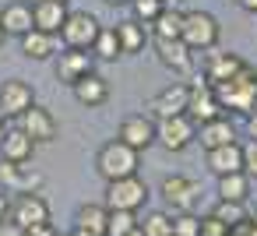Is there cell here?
Returning <instances> with one entry per match:
<instances>
[{
    "mask_svg": "<svg viewBox=\"0 0 257 236\" xmlns=\"http://www.w3.org/2000/svg\"><path fill=\"white\" fill-rule=\"evenodd\" d=\"M57 4H67V0H57Z\"/></svg>",
    "mask_w": 257,
    "mask_h": 236,
    "instance_id": "obj_49",
    "label": "cell"
},
{
    "mask_svg": "<svg viewBox=\"0 0 257 236\" xmlns=\"http://www.w3.org/2000/svg\"><path fill=\"white\" fill-rule=\"evenodd\" d=\"M187 116L201 127V124H208V120H218V116H225V109H222V102H218V95H215V88L197 74L194 81H190V99H187Z\"/></svg>",
    "mask_w": 257,
    "mask_h": 236,
    "instance_id": "obj_7",
    "label": "cell"
},
{
    "mask_svg": "<svg viewBox=\"0 0 257 236\" xmlns=\"http://www.w3.org/2000/svg\"><path fill=\"white\" fill-rule=\"evenodd\" d=\"M180 29H183V11H176V8H162V15L148 25V32H152V39H180Z\"/></svg>",
    "mask_w": 257,
    "mask_h": 236,
    "instance_id": "obj_27",
    "label": "cell"
},
{
    "mask_svg": "<svg viewBox=\"0 0 257 236\" xmlns=\"http://www.w3.org/2000/svg\"><path fill=\"white\" fill-rule=\"evenodd\" d=\"M173 236H201V218L194 211H176L173 215Z\"/></svg>",
    "mask_w": 257,
    "mask_h": 236,
    "instance_id": "obj_34",
    "label": "cell"
},
{
    "mask_svg": "<svg viewBox=\"0 0 257 236\" xmlns=\"http://www.w3.org/2000/svg\"><path fill=\"white\" fill-rule=\"evenodd\" d=\"M4 124H8V116H4V113H0V134H4V131H8Z\"/></svg>",
    "mask_w": 257,
    "mask_h": 236,
    "instance_id": "obj_45",
    "label": "cell"
},
{
    "mask_svg": "<svg viewBox=\"0 0 257 236\" xmlns=\"http://www.w3.org/2000/svg\"><path fill=\"white\" fill-rule=\"evenodd\" d=\"M25 4H36V0H25Z\"/></svg>",
    "mask_w": 257,
    "mask_h": 236,
    "instance_id": "obj_48",
    "label": "cell"
},
{
    "mask_svg": "<svg viewBox=\"0 0 257 236\" xmlns=\"http://www.w3.org/2000/svg\"><path fill=\"white\" fill-rule=\"evenodd\" d=\"M32 155H36V141L22 131V127H11V131H4L0 134V159L4 162H32Z\"/></svg>",
    "mask_w": 257,
    "mask_h": 236,
    "instance_id": "obj_18",
    "label": "cell"
},
{
    "mask_svg": "<svg viewBox=\"0 0 257 236\" xmlns=\"http://www.w3.org/2000/svg\"><path fill=\"white\" fill-rule=\"evenodd\" d=\"M246 120V134H250V141H257V109L250 113V116H243Z\"/></svg>",
    "mask_w": 257,
    "mask_h": 236,
    "instance_id": "obj_39",
    "label": "cell"
},
{
    "mask_svg": "<svg viewBox=\"0 0 257 236\" xmlns=\"http://www.w3.org/2000/svg\"><path fill=\"white\" fill-rule=\"evenodd\" d=\"M116 39H120V53L134 57V53H141V50L148 46L152 32H148V25H141V22L127 18V22H120V25H116Z\"/></svg>",
    "mask_w": 257,
    "mask_h": 236,
    "instance_id": "obj_23",
    "label": "cell"
},
{
    "mask_svg": "<svg viewBox=\"0 0 257 236\" xmlns=\"http://www.w3.org/2000/svg\"><path fill=\"white\" fill-rule=\"evenodd\" d=\"M4 39H8V36H4V29H0V46H4Z\"/></svg>",
    "mask_w": 257,
    "mask_h": 236,
    "instance_id": "obj_47",
    "label": "cell"
},
{
    "mask_svg": "<svg viewBox=\"0 0 257 236\" xmlns=\"http://www.w3.org/2000/svg\"><path fill=\"white\" fill-rule=\"evenodd\" d=\"M99 29H102V25H99L95 15H88V11H67V18H64L57 39H60L64 46H71V50H88V46L95 43Z\"/></svg>",
    "mask_w": 257,
    "mask_h": 236,
    "instance_id": "obj_4",
    "label": "cell"
},
{
    "mask_svg": "<svg viewBox=\"0 0 257 236\" xmlns=\"http://www.w3.org/2000/svg\"><path fill=\"white\" fill-rule=\"evenodd\" d=\"M229 236H239V232H229Z\"/></svg>",
    "mask_w": 257,
    "mask_h": 236,
    "instance_id": "obj_50",
    "label": "cell"
},
{
    "mask_svg": "<svg viewBox=\"0 0 257 236\" xmlns=\"http://www.w3.org/2000/svg\"><path fill=\"white\" fill-rule=\"evenodd\" d=\"M106 215H109L106 204H81L74 215V229H85L92 236H106Z\"/></svg>",
    "mask_w": 257,
    "mask_h": 236,
    "instance_id": "obj_26",
    "label": "cell"
},
{
    "mask_svg": "<svg viewBox=\"0 0 257 236\" xmlns=\"http://www.w3.org/2000/svg\"><path fill=\"white\" fill-rule=\"evenodd\" d=\"M32 106H36V88L29 81H22V78L0 81V113H4L8 120H18Z\"/></svg>",
    "mask_w": 257,
    "mask_h": 236,
    "instance_id": "obj_9",
    "label": "cell"
},
{
    "mask_svg": "<svg viewBox=\"0 0 257 236\" xmlns=\"http://www.w3.org/2000/svg\"><path fill=\"white\" fill-rule=\"evenodd\" d=\"M0 29H4V36H15L22 39L25 32H32V4H25V0H11V4L0 8Z\"/></svg>",
    "mask_w": 257,
    "mask_h": 236,
    "instance_id": "obj_19",
    "label": "cell"
},
{
    "mask_svg": "<svg viewBox=\"0 0 257 236\" xmlns=\"http://www.w3.org/2000/svg\"><path fill=\"white\" fill-rule=\"evenodd\" d=\"M201 236H229V225L218 222L215 215H204L201 218Z\"/></svg>",
    "mask_w": 257,
    "mask_h": 236,
    "instance_id": "obj_35",
    "label": "cell"
},
{
    "mask_svg": "<svg viewBox=\"0 0 257 236\" xmlns=\"http://www.w3.org/2000/svg\"><path fill=\"white\" fill-rule=\"evenodd\" d=\"M211 215L218 218V222H225L229 225V232L239 225V222H246L250 218V211H246V201H215V208H211Z\"/></svg>",
    "mask_w": 257,
    "mask_h": 236,
    "instance_id": "obj_30",
    "label": "cell"
},
{
    "mask_svg": "<svg viewBox=\"0 0 257 236\" xmlns=\"http://www.w3.org/2000/svg\"><path fill=\"white\" fill-rule=\"evenodd\" d=\"M138 229H141L145 236H169V232H173V215H166V211H148L145 222H138Z\"/></svg>",
    "mask_w": 257,
    "mask_h": 236,
    "instance_id": "obj_32",
    "label": "cell"
},
{
    "mask_svg": "<svg viewBox=\"0 0 257 236\" xmlns=\"http://www.w3.org/2000/svg\"><path fill=\"white\" fill-rule=\"evenodd\" d=\"M155 141L166 148V152H183L197 141V124L180 113V116H166V120H155Z\"/></svg>",
    "mask_w": 257,
    "mask_h": 236,
    "instance_id": "obj_5",
    "label": "cell"
},
{
    "mask_svg": "<svg viewBox=\"0 0 257 236\" xmlns=\"http://www.w3.org/2000/svg\"><path fill=\"white\" fill-rule=\"evenodd\" d=\"M187 99H190V85L173 81V85H166V88L148 102V116H152V120L180 116V113H187Z\"/></svg>",
    "mask_w": 257,
    "mask_h": 236,
    "instance_id": "obj_11",
    "label": "cell"
},
{
    "mask_svg": "<svg viewBox=\"0 0 257 236\" xmlns=\"http://www.w3.org/2000/svg\"><path fill=\"white\" fill-rule=\"evenodd\" d=\"M8 208H11V197H8L4 190H0V222H4V218H8Z\"/></svg>",
    "mask_w": 257,
    "mask_h": 236,
    "instance_id": "obj_40",
    "label": "cell"
},
{
    "mask_svg": "<svg viewBox=\"0 0 257 236\" xmlns=\"http://www.w3.org/2000/svg\"><path fill=\"white\" fill-rule=\"evenodd\" d=\"M246 67V60L239 57V53H225V50H208V57H204V64H201V78L215 88V85H222V81H229V78H236L239 71Z\"/></svg>",
    "mask_w": 257,
    "mask_h": 236,
    "instance_id": "obj_10",
    "label": "cell"
},
{
    "mask_svg": "<svg viewBox=\"0 0 257 236\" xmlns=\"http://www.w3.org/2000/svg\"><path fill=\"white\" fill-rule=\"evenodd\" d=\"M148 183L134 173V176H123V180H109L106 183V208H123V211H138L145 208L148 201Z\"/></svg>",
    "mask_w": 257,
    "mask_h": 236,
    "instance_id": "obj_6",
    "label": "cell"
},
{
    "mask_svg": "<svg viewBox=\"0 0 257 236\" xmlns=\"http://www.w3.org/2000/svg\"><path fill=\"white\" fill-rule=\"evenodd\" d=\"M64 18H67V4H57V0H36V4H32V25L39 32L57 36Z\"/></svg>",
    "mask_w": 257,
    "mask_h": 236,
    "instance_id": "obj_22",
    "label": "cell"
},
{
    "mask_svg": "<svg viewBox=\"0 0 257 236\" xmlns=\"http://www.w3.org/2000/svg\"><path fill=\"white\" fill-rule=\"evenodd\" d=\"M162 8H166V0H131V15L141 25H152L162 15Z\"/></svg>",
    "mask_w": 257,
    "mask_h": 236,
    "instance_id": "obj_33",
    "label": "cell"
},
{
    "mask_svg": "<svg viewBox=\"0 0 257 236\" xmlns=\"http://www.w3.org/2000/svg\"><path fill=\"white\" fill-rule=\"evenodd\" d=\"M71 92H74V99H78L81 106H88V109H92V106H102V102L109 99V81H106L102 74H95V71H92V74H85L81 81H74V85H71Z\"/></svg>",
    "mask_w": 257,
    "mask_h": 236,
    "instance_id": "obj_21",
    "label": "cell"
},
{
    "mask_svg": "<svg viewBox=\"0 0 257 236\" xmlns=\"http://www.w3.org/2000/svg\"><path fill=\"white\" fill-rule=\"evenodd\" d=\"M57 50H60V39L50 36V32L32 29V32L22 36V53H25L29 60H50V57H57Z\"/></svg>",
    "mask_w": 257,
    "mask_h": 236,
    "instance_id": "obj_24",
    "label": "cell"
},
{
    "mask_svg": "<svg viewBox=\"0 0 257 236\" xmlns=\"http://www.w3.org/2000/svg\"><path fill=\"white\" fill-rule=\"evenodd\" d=\"M141 166V152H134L131 145H123L120 138L116 141H106L95 155V169L99 176L109 183V180H123V176H134Z\"/></svg>",
    "mask_w": 257,
    "mask_h": 236,
    "instance_id": "obj_2",
    "label": "cell"
},
{
    "mask_svg": "<svg viewBox=\"0 0 257 236\" xmlns=\"http://www.w3.org/2000/svg\"><path fill=\"white\" fill-rule=\"evenodd\" d=\"M236 4H239L246 15H257V0H236Z\"/></svg>",
    "mask_w": 257,
    "mask_h": 236,
    "instance_id": "obj_41",
    "label": "cell"
},
{
    "mask_svg": "<svg viewBox=\"0 0 257 236\" xmlns=\"http://www.w3.org/2000/svg\"><path fill=\"white\" fill-rule=\"evenodd\" d=\"M127 236H145V232H141V229H138V225H134V229H131V232H127Z\"/></svg>",
    "mask_w": 257,
    "mask_h": 236,
    "instance_id": "obj_46",
    "label": "cell"
},
{
    "mask_svg": "<svg viewBox=\"0 0 257 236\" xmlns=\"http://www.w3.org/2000/svg\"><path fill=\"white\" fill-rule=\"evenodd\" d=\"M162 197L173 211H190L194 201L201 197V183L190 176H166L162 180Z\"/></svg>",
    "mask_w": 257,
    "mask_h": 236,
    "instance_id": "obj_15",
    "label": "cell"
},
{
    "mask_svg": "<svg viewBox=\"0 0 257 236\" xmlns=\"http://www.w3.org/2000/svg\"><path fill=\"white\" fill-rule=\"evenodd\" d=\"M8 218L18 222L22 229H32V225L50 222V204H46V197H43L39 190H25V194H18V197L11 201Z\"/></svg>",
    "mask_w": 257,
    "mask_h": 236,
    "instance_id": "obj_8",
    "label": "cell"
},
{
    "mask_svg": "<svg viewBox=\"0 0 257 236\" xmlns=\"http://www.w3.org/2000/svg\"><path fill=\"white\" fill-rule=\"evenodd\" d=\"M88 53H92L95 60H106V64H113L116 57H123V53H120V39H116V29L102 25V29H99V36H95V43L88 46Z\"/></svg>",
    "mask_w": 257,
    "mask_h": 236,
    "instance_id": "obj_28",
    "label": "cell"
},
{
    "mask_svg": "<svg viewBox=\"0 0 257 236\" xmlns=\"http://www.w3.org/2000/svg\"><path fill=\"white\" fill-rule=\"evenodd\" d=\"M67 236H92V232H85V229H74V232H67Z\"/></svg>",
    "mask_w": 257,
    "mask_h": 236,
    "instance_id": "obj_44",
    "label": "cell"
},
{
    "mask_svg": "<svg viewBox=\"0 0 257 236\" xmlns=\"http://www.w3.org/2000/svg\"><path fill=\"white\" fill-rule=\"evenodd\" d=\"M218 36H222V25L211 11H183V29H180V39L190 46V53H208L218 46Z\"/></svg>",
    "mask_w": 257,
    "mask_h": 236,
    "instance_id": "obj_3",
    "label": "cell"
},
{
    "mask_svg": "<svg viewBox=\"0 0 257 236\" xmlns=\"http://www.w3.org/2000/svg\"><path fill=\"white\" fill-rule=\"evenodd\" d=\"M155 53H159V64L169 67L173 74H190L194 71V53L183 39H155Z\"/></svg>",
    "mask_w": 257,
    "mask_h": 236,
    "instance_id": "obj_16",
    "label": "cell"
},
{
    "mask_svg": "<svg viewBox=\"0 0 257 236\" xmlns=\"http://www.w3.org/2000/svg\"><path fill=\"white\" fill-rule=\"evenodd\" d=\"M39 183H43V176L29 173V166L0 159V190L4 194H25V190H36Z\"/></svg>",
    "mask_w": 257,
    "mask_h": 236,
    "instance_id": "obj_17",
    "label": "cell"
},
{
    "mask_svg": "<svg viewBox=\"0 0 257 236\" xmlns=\"http://www.w3.org/2000/svg\"><path fill=\"white\" fill-rule=\"evenodd\" d=\"M215 95L222 102V109L236 113V116H250L257 109V67H243L236 78L215 85Z\"/></svg>",
    "mask_w": 257,
    "mask_h": 236,
    "instance_id": "obj_1",
    "label": "cell"
},
{
    "mask_svg": "<svg viewBox=\"0 0 257 236\" xmlns=\"http://www.w3.org/2000/svg\"><path fill=\"white\" fill-rule=\"evenodd\" d=\"M92 71H95V57H92L88 50H71V46H64V50L57 53V81L74 85V81H81V78L92 74Z\"/></svg>",
    "mask_w": 257,
    "mask_h": 236,
    "instance_id": "obj_12",
    "label": "cell"
},
{
    "mask_svg": "<svg viewBox=\"0 0 257 236\" xmlns=\"http://www.w3.org/2000/svg\"><path fill=\"white\" fill-rule=\"evenodd\" d=\"M116 138L123 145H131L134 152H145L148 145H155V120L148 113H131V116H123Z\"/></svg>",
    "mask_w": 257,
    "mask_h": 236,
    "instance_id": "obj_13",
    "label": "cell"
},
{
    "mask_svg": "<svg viewBox=\"0 0 257 236\" xmlns=\"http://www.w3.org/2000/svg\"><path fill=\"white\" fill-rule=\"evenodd\" d=\"M25 236H60V232H57V225H53V222H43V225L25 229Z\"/></svg>",
    "mask_w": 257,
    "mask_h": 236,
    "instance_id": "obj_37",
    "label": "cell"
},
{
    "mask_svg": "<svg viewBox=\"0 0 257 236\" xmlns=\"http://www.w3.org/2000/svg\"><path fill=\"white\" fill-rule=\"evenodd\" d=\"M102 4H109V8H123V4H131V0H102Z\"/></svg>",
    "mask_w": 257,
    "mask_h": 236,
    "instance_id": "obj_43",
    "label": "cell"
},
{
    "mask_svg": "<svg viewBox=\"0 0 257 236\" xmlns=\"http://www.w3.org/2000/svg\"><path fill=\"white\" fill-rule=\"evenodd\" d=\"M243 173L253 180L257 176V141H246L243 145Z\"/></svg>",
    "mask_w": 257,
    "mask_h": 236,
    "instance_id": "obj_36",
    "label": "cell"
},
{
    "mask_svg": "<svg viewBox=\"0 0 257 236\" xmlns=\"http://www.w3.org/2000/svg\"><path fill=\"white\" fill-rule=\"evenodd\" d=\"M208 169L215 176H229V173H243V145L229 141L218 148H208Z\"/></svg>",
    "mask_w": 257,
    "mask_h": 236,
    "instance_id": "obj_20",
    "label": "cell"
},
{
    "mask_svg": "<svg viewBox=\"0 0 257 236\" xmlns=\"http://www.w3.org/2000/svg\"><path fill=\"white\" fill-rule=\"evenodd\" d=\"M0 236H25V229H22L18 222H11V218H4V222H0Z\"/></svg>",
    "mask_w": 257,
    "mask_h": 236,
    "instance_id": "obj_38",
    "label": "cell"
},
{
    "mask_svg": "<svg viewBox=\"0 0 257 236\" xmlns=\"http://www.w3.org/2000/svg\"><path fill=\"white\" fill-rule=\"evenodd\" d=\"M197 141H201L204 152H208V148H218V145H229V141H236V127H232V120H225V116L208 120V124L197 127Z\"/></svg>",
    "mask_w": 257,
    "mask_h": 236,
    "instance_id": "obj_25",
    "label": "cell"
},
{
    "mask_svg": "<svg viewBox=\"0 0 257 236\" xmlns=\"http://www.w3.org/2000/svg\"><path fill=\"white\" fill-rule=\"evenodd\" d=\"M246 194H250V176L246 173L218 176V197L222 201H246Z\"/></svg>",
    "mask_w": 257,
    "mask_h": 236,
    "instance_id": "obj_29",
    "label": "cell"
},
{
    "mask_svg": "<svg viewBox=\"0 0 257 236\" xmlns=\"http://www.w3.org/2000/svg\"><path fill=\"white\" fill-rule=\"evenodd\" d=\"M169 236H173V232H169Z\"/></svg>",
    "mask_w": 257,
    "mask_h": 236,
    "instance_id": "obj_51",
    "label": "cell"
},
{
    "mask_svg": "<svg viewBox=\"0 0 257 236\" xmlns=\"http://www.w3.org/2000/svg\"><path fill=\"white\" fill-rule=\"evenodd\" d=\"M22 124V131L36 141V145H46V141H53L57 138V131H60V124H57V116L46 109V106H32V109H25L22 116H18Z\"/></svg>",
    "mask_w": 257,
    "mask_h": 236,
    "instance_id": "obj_14",
    "label": "cell"
},
{
    "mask_svg": "<svg viewBox=\"0 0 257 236\" xmlns=\"http://www.w3.org/2000/svg\"><path fill=\"white\" fill-rule=\"evenodd\" d=\"M246 236H257V215H250V222H246Z\"/></svg>",
    "mask_w": 257,
    "mask_h": 236,
    "instance_id": "obj_42",
    "label": "cell"
},
{
    "mask_svg": "<svg viewBox=\"0 0 257 236\" xmlns=\"http://www.w3.org/2000/svg\"><path fill=\"white\" fill-rule=\"evenodd\" d=\"M134 225H138V211L109 208V215H106V236H127Z\"/></svg>",
    "mask_w": 257,
    "mask_h": 236,
    "instance_id": "obj_31",
    "label": "cell"
}]
</instances>
